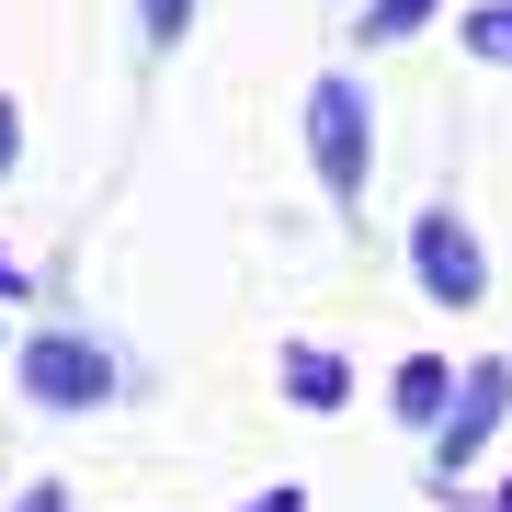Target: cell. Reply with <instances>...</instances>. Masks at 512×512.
I'll list each match as a JSON object with an SVG mask.
<instances>
[{
  "label": "cell",
  "mask_w": 512,
  "mask_h": 512,
  "mask_svg": "<svg viewBox=\"0 0 512 512\" xmlns=\"http://www.w3.org/2000/svg\"><path fill=\"white\" fill-rule=\"evenodd\" d=\"M194 12H205V0H137V46H148V57H183Z\"/></svg>",
  "instance_id": "obj_9"
},
{
  "label": "cell",
  "mask_w": 512,
  "mask_h": 512,
  "mask_svg": "<svg viewBox=\"0 0 512 512\" xmlns=\"http://www.w3.org/2000/svg\"><path fill=\"white\" fill-rule=\"evenodd\" d=\"M501 512H512V478H501Z\"/></svg>",
  "instance_id": "obj_13"
},
{
  "label": "cell",
  "mask_w": 512,
  "mask_h": 512,
  "mask_svg": "<svg viewBox=\"0 0 512 512\" xmlns=\"http://www.w3.org/2000/svg\"><path fill=\"white\" fill-rule=\"evenodd\" d=\"M433 12H444V0H365V12H353V46H410Z\"/></svg>",
  "instance_id": "obj_8"
},
{
  "label": "cell",
  "mask_w": 512,
  "mask_h": 512,
  "mask_svg": "<svg viewBox=\"0 0 512 512\" xmlns=\"http://www.w3.org/2000/svg\"><path fill=\"white\" fill-rule=\"evenodd\" d=\"M12 160H23V103L0 92V171H12Z\"/></svg>",
  "instance_id": "obj_11"
},
{
  "label": "cell",
  "mask_w": 512,
  "mask_h": 512,
  "mask_svg": "<svg viewBox=\"0 0 512 512\" xmlns=\"http://www.w3.org/2000/svg\"><path fill=\"white\" fill-rule=\"evenodd\" d=\"M239 512H308V490H296V478H274V490H251Z\"/></svg>",
  "instance_id": "obj_10"
},
{
  "label": "cell",
  "mask_w": 512,
  "mask_h": 512,
  "mask_svg": "<svg viewBox=\"0 0 512 512\" xmlns=\"http://www.w3.org/2000/svg\"><path fill=\"white\" fill-rule=\"evenodd\" d=\"M410 285L433 296L444 319L490 308V239H478L456 205H421V217H410Z\"/></svg>",
  "instance_id": "obj_3"
},
{
  "label": "cell",
  "mask_w": 512,
  "mask_h": 512,
  "mask_svg": "<svg viewBox=\"0 0 512 512\" xmlns=\"http://www.w3.org/2000/svg\"><path fill=\"white\" fill-rule=\"evenodd\" d=\"M444 399H456V365H444V353H399V365H387V410H399L410 433H433Z\"/></svg>",
  "instance_id": "obj_6"
},
{
  "label": "cell",
  "mask_w": 512,
  "mask_h": 512,
  "mask_svg": "<svg viewBox=\"0 0 512 512\" xmlns=\"http://www.w3.org/2000/svg\"><path fill=\"white\" fill-rule=\"evenodd\" d=\"M12 512H69V490H57V478H35V490H12Z\"/></svg>",
  "instance_id": "obj_12"
},
{
  "label": "cell",
  "mask_w": 512,
  "mask_h": 512,
  "mask_svg": "<svg viewBox=\"0 0 512 512\" xmlns=\"http://www.w3.org/2000/svg\"><path fill=\"white\" fill-rule=\"evenodd\" d=\"M308 160H319V194L342 217H365V183H376V103L353 69H319L308 80Z\"/></svg>",
  "instance_id": "obj_2"
},
{
  "label": "cell",
  "mask_w": 512,
  "mask_h": 512,
  "mask_svg": "<svg viewBox=\"0 0 512 512\" xmlns=\"http://www.w3.org/2000/svg\"><path fill=\"white\" fill-rule=\"evenodd\" d=\"M12 387L35 410H57V421H92V410L126 399V365H114V342H92V330H23Z\"/></svg>",
  "instance_id": "obj_1"
},
{
  "label": "cell",
  "mask_w": 512,
  "mask_h": 512,
  "mask_svg": "<svg viewBox=\"0 0 512 512\" xmlns=\"http://www.w3.org/2000/svg\"><path fill=\"white\" fill-rule=\"evenodd\" d=\"M274 387H285L296 410H319V421L353 410V365H342L330 342H285V353H274Z\"/></svg>",
  "instance_id": "obj_5"
},
{
  "label": "cell",
  "mask_w": 512,
  "mask_h": 512,
  "mask_svg": "<svg viewBox=\"0 0 512 512\" xmlns=\"http://www.w3.org/2000/svg\"><path fill=\"white\" fill-rule=\"evenodd\" d=\"M501 421H512V353L456 365V399H444V421H433V478H467L501 444Z\"/></svg>",
  "instance_id": "obj_4"
},
{
  "label": "cell",
  "mask_w": 512,
  "mask_h": 512,
  "mask_svg": "<svg viewBox=\"0 0 512 512\" xmlns=\"http://www.w3.org/2000/svg\"><path fill=\"white\" fill-rule=\"evenodd\" d=\"M456 46L478 57V69H512V0H467V12H456Z\"/></svg>",
  "instance_id": "obj_7"
}]
</instances>
